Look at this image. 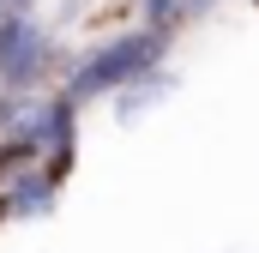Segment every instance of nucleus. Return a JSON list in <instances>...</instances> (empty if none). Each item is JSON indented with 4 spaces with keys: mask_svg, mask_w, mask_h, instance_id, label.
Instances as JSON below:
<instances>
[{
    "mask_svg": "<svg viewBox=\"0 0 259 253\" xmlns=\"http://www.w3.org/2000/svg\"><path fill=\"white\" fill-rule=\"evenodd\" d=\"M169 55V30H121V36H109L103 49H91L84 61L72 66V78H66V103L78 109V103H97V97H109V91H133L139 78H151L157 61Z\"/></svg>",
    "mask_w": 259,
    "mask_h": 253,
    "instance_id": "obj_1",
    "label": "nucleus"
},
{
    "mask_svg": "<svg viewBox=\"0 0 259 253\" xmlns=\"http://www.w3.org/2000/svg\"><path fill=\"white\" fill-rule=\"evenodd\" d=\"M139 12H145L151 30H175L181 24V0H139Z\"/></svg>",
    "mask_w": 259,
    "mask_h": 253,
    "instance_id": "obj_5",
    "label": "nucleus"
},
{
    "mask_svg": "<svg viewBox=\"0 0 259 253\" xmlns=\"http://www.w3.org/2000/svg\"><path fill=\"white\" fill-rule=\"evenodd\" d=\"M55 181L42 175V169H24V175H12L6 193H0V217H49L55 211Z\"/></svg>",
    "mask_w": 259,
    "mask_h": 253,
    "instance_id": "obj_3",
    "label": "nucleus"
},
{
    "mask_svg": "<svg viewBox=\"0 0 259 253\" xmlns=\"http://www.w3.org/2000/svg\"><path fill=\"white\" fill-rule=\"evenodd\" d=\"M49 72V36L30 12H6L0 18V85L12 97H24L36 78Z\"/></svg>",
    "mask_w": 259,
    "mask_h": 253,
    "instance_id": "obj_2",
    "label": "nucleus"
},
{
    "mask_svg": "<svg viewBox=\"0 0 259 253\" xmlns=\"http://www.w3.org/2000/svg\"><path fill=\"white\" fill-rule=\"evenodd\" d=\"M6 12H24V0H0V18H6Z\"/></svg>",
    "mask_w": 259,
    "mask_h": 253,
    "instance_id": "obj_7",
    "label": "nucleus"
},
{
    "mask_svg": "<svg viewBox=\"0 0 259 253\" xmlns=\"http://www.w3.org/2000/svg\"><path fill=\"white\" fill-rule=\"evenodd\" d=\"M24 169H36V151L18 145V139H6V145H0V187H6L12 175H24Z\"/></svg>",
    "mask_w": 259,
    "mask_h": 253,
    "instance_id": "obj_4",
    "label": "nucleus"
},
{
    "mask_svg": "<svg viewBox=\"0 0 259 253\" xmlns=\"http://www.w3.org/2000/svg\"><path fill=\"white\" fill-rule=\"evenodd\" d=\"M253 6H259V0H253Z\"/></svg>",
    "mask_w": 259,
    "mask_h": 253,
    "instance_id": "obj_8",
    "label": "nucleus"
},
{
    "mask_svg": "<svg viewBox=\"0 0 259 253\" xmlns=\"http://www.w3.org/2000/svg\"><path fill=\"white\" fill-rule=\"evenodd\" d=\"M211 0H181V18H193V12H205Z\"/></svg>",
    "mask_w": 259,
    "mask_h": 253,
    "instance_id": "obj_6",
    "label": "nucleus"
}]
</instances>
